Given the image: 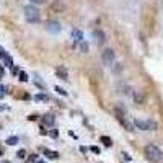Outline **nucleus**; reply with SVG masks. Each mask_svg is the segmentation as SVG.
Here are the masks:
<instances>
[{
  "label": "nucleus",
  "instance_id": "20",
  "mask_svg": "<svg viewBox=\"0 0 163 163\" xmlns=\"http://www.w3.org/2000/svg\"><path fill=\"white\" fill-rule=\"evenodd\" d=\"M80 47H82V51H83V52H87V51H88V44H87V42H83V41H82Z\"/></svg>",
  "mask_w": 163,
  "mask_h": 163
},
{
  "label": "nucleus",
  "instance_id": "28",
  "mask_svg": "<svg viewBox=\"0 0 163 163\" xmlns=\"http://www.w3.org/2000/svg\"><path fill=\"white\" fill-rule=\"evenodd\" d=\"M34 163H46V161H42V160H38V161H34Z\"/></svg>",
  "mask_w": 163,
  "mask_h": 163
},
{
  "label": "nucleus",
  "instance_id": "9",
  "mask_svg": "<svg viewBox=\"0 0 163 163\" xmlns=\"http://www.w3.org/2000/svg\"><path fill=\"white\" fill-rule=\"evenodd\" d=\"M42 152H44V155H46V157L52 158V160H57V158L60 157L57 152H54V150H49V148H42Z\"/></svg>",
  "mask_w": 163,
  "mask_h": 163
},
{
  "label": "nucleus",
  "instance_id": "21",
  "mask_svg": "<svg viewBox=\"0 0 163 163\" xmlns=\"http://www.w3.org/2000/svg\"><path fill=\"white\" fill-rule=\"evenodd\" d=\"M5 92H7V88L0 83V96H5Z\"/></svg>",
  "mask_w": 163,
  "mask_h": 163
},
{
  "label": "nucleus",
  "instance_id": "19",
  "mask_svg": "<svg viewBox=\"0 0 163 163\" xmlns=\"http://www.w3.org/2000/svg\"><path fill=\"white\" fill-rule=\"evenodd\" d=\"M25 155H26V150H18V153H16V157H20V158H25Z\"/></svg>",
  "mask_w": 163,
  "mask_h": 163
},
{
  "label": "nucleus",
  "instance_id": "27",
  "mask_svg": "<svg viewBox=\"0 0 163 163\" xmlns=\"http://www.w3.org/2000/svg\"><path fill=\"white\" fill-rule=\"evenodd\" d=\"M2 77H3V67L0 65V78H2Z\"/></svg>",
  "mask_w": 163,
  "mask_h": 163
},
{
  "label": "nucleus",
  "instance_id": "11",
  "mask_svg": "<svg viewBox=\"0 0 163 163\" xmlns=\"http://www.w3.org/2000/svg\"><path fill=\"white\" fill-rule=\"evenodd\" d=\"M56 72H57V75H59L62 80H69V78H67V70H65V67H59Z\"/></svg>",
  "mask_w": 163,
  "mask_h": 163
},
{
  "label": "nucleus",
  "instance_id": "13",
  "mask_svg": "<svg viewBox=\"0 0 163 163\" xmlns=\"http://www.w3.org/2000/svg\"><path fill=\"white\" fill-rule=\"evenodd\" d=\"M18 142H20V139H18L16 136H13V137H8V139H7V143H8V145H16Z\"/></svg>",
  "mask_w": 163,
  "mask_h": 163
},
{
  "label": "nucleus",
  "instance_id": "22",
  "mask_svg": "<svg viewBox=\"0 0 163 163\" xmlns=\"http://www.w3.org/2000/svg\"><path fill=\"white\" fill-rule=\"evenodd\" d=\"M134 100H136V101H139V103H140V101H143V96H142V95H134Z\"/></svg>",
  "mask_w": 163,
  "mask_h": 163
},
{
  "label": "nucleus",
  "instance_id": "16",
  "mask_svg": "<svg viewBox=\"0 0 163 163\" xmlns=\"http://www.w3.org/2000/svg\"><path fill=\"white\" fill-rule=\"evenodd\" d=\"M3 60H5V64H7V67H13V60H12V57L10 56H5V57H3Z\"/></svg>",
  "mask_w": 163,
  "mask_h": 163
},
{
  "label": "nucleus",
  "instance_id": "25",
  "mask_svg": "<svg viewBox=\"0 0 163 163\" xmlns=\"http://www.w3.org/2000/svg\"><path fill=\"white\" fill-rule=\"evenodd\" d=\"M51 136H52V137H59V132H57V131H52Z\"/></svg>",
  "mask_w": 163,
  "mask_h": 163
},
{
  "label": "nucleus",
  "instance_id": "18",
  "mask_svg": "<svg viewBox=\"0 0 163 163\" xmlns=\"http://www.w3.org/2000/svg\"><path fill=\"white\" fill-rule=\"evenodd\" d=\"M56 92L59 93V95H62V96H67V95H69V93H67L64 88H60V87H56Z\"/></svg>",
  "mask_w": 163,
  "mask_h": 163
},
{
  "label": "nucleus",
  "instance_id": "5",
  "mask_svg": "<svg viewBox=\"0 0 163 163\" xmlns=\"http://www.w3.org/2000/svg\"><path fill=\"white\" fill-rule=\"evenodd\" d=\"M93 39H95V42H96L98 46H101V44H104L106 38H104V33L101 30H95L93 31Z\"/></svg>",
  "mask_w": 163,
  "mask_h": 163
},
{
  "label": "nucleus",
  "instance_id": "10",
  "mask_svg": "<svg viewBox=\"0 0 163 163\" xmlns=\"http://www.w3.org/2000/svg\"><path fill=\"white\" fill-rule=\"evenodd\" d=\"M42 121H44V124H46V126H54V122H56V118L52 116V114H47V116H44V119H42Z\"/></svg>",
  "mask_w": 163,
  "mask_h": 163
},
{
  "label": "nucleus",
  "instance_id": "6",
  "mask_svg": "<svg viewBox=\"0 0 163 163\" xmlns=\"http://www.w3.org/2000/svg\"><path fill=\"white\" fill-rule=\"evenodd\" d=\"M126 113H127V109H126V106H122L121 103H118L116 106H114V114H116L121 121H122V119H126V118H124V116H126Z\"/></svg>",
  "mask_w": 163,
  "mask_h": 163
},
{
  "label": "nucleus",
  "instance_id": "7",
  "mask_svg": "<svg viewBox=\"0 0 163 163\" xmlns=\"http://www.w3.org/2000/svg\"><path fill=\"white\" fill-rule=\"evenodd\" d=\"M47 31H51V33H59L60 31V23L59 21H56V20H51V21H47Z\"/></svg>",
  "mask_w": 163,
  "mask_h": 163
},
{
  "label": "nucleus",
  "instance_id": "23",
  "mask_svg": "<svg viewBox=\"0 0 163 163\" xmlns=\"http://www.w3.org/2000/svg\"><path fill=\"white\" fill-rule=\"evenodd\" d=\"M46 0H31V3L33 5H41V3H44Z\"/></svg>",
  "mask_w": 163,
  "mask_h": 163
},
{
  "label": "nucleus",
  "instance_id": "26",
  "mask_svg": "<svg viewBox=\"0 0 163 163\" xmlns=\"http://www.w3.org/2000/svg\"><path fill=\"white\" fill-rule=\"evenodd\" d=\"M47 131H44V127H41V136H46Z\"/></svg>",
  "mask_w": 163,
  "mask_h": 163
},
{
  "label": "nucleus",
  "instance_id": "2",
  "mask_svg": "<svg viewBox=\"0 0 163 163\" xmlns=\"http://www.w3.org/2000/svg\"><path fill=\"white\" fill-rule=\"evenodd\" d=\"M23 12H25L26 21H30V23H38V21H39V10H38L33 3H31V5H26Z\"/></svg>",
  "mask_w": 163,
  "mask_h": 163
},
{
  "label": "nucleus",
  "instance_id": "12",
  "mask_svg": "<svg viewBox=\"0 0 163 163\" xmlns=\"http://www.w3.org/2000/svg\"><path fill=\"white\" fill-rule=\"evenodd\" d=\"M18 78H20V82H28V80H30V78H28V74H26L25 70L18 72Z\"/></svg>",
  "mask_w": 163,
  "mask_h": 163
},
{
  "label": "nucleus",
  "instance_id": "4",
  "mask_svg": "<svg viewBox=\"0 0 163 163\" xmlns=\"http://www.w3.org/2000/svg\"><path fill=\"white\" fill-rule=\"evenodd\" d=\"M114 51L113 49H104L101 52V60H103V64L106 65V67H111L114 64Z\"/></svg>",
  "mask_w": 163,
  "mask_h": 163
},
{
  "label": "nucleus",
  "instance_id": "15",
  "mask_svg": "<svg viewBox=\"0 0 163 163\" xmlns=\"http://www.w3.org/2000/svg\"><path fill=\"white\" fill-rule=\"evenodd\" d=\"M51 10H64V5H62L59 0H57V2H54V3L51 5Z\"/></svg>",
  "mask_w": 163,
  "mask_h": 163
},
{
  "label": "nucleus",
  "instance_id": "24",
  "mask_svg": "<svg viewBox=\"0 0 163 163\" xmlns=\"http://www.w3.org/2000/svg\"><path fill=\"white\" fill-rule=\"evenodd\" d=\"M92 152H93V153H100L101 150H100V147H95V145H93V147H92Z\"/></svg>",
  "mask_w": 163,
  "mask_h": 163
},
{
  "label": "nucleus",
  "instance_id": "3",
  "mask_svg": "<svg viewBox=\"0 0 163 163\" xmlns=\"http://www.w3.org/2000/svg\"><path fill=\"white\" fill-rule=\"evenodd\" d=\"M136 126L140 129V131H155V129H157V122L155 121H150V119H147V121L136 119Z\"/></svg>",
  "mask_w": 163,
  "mask_h": 163
},
{
  "label": "nucleus",
  "instance_id": "14",
  "mask_svg": "<svg viewBox=\"0 0 163 163\" xmlns=\"http://www.w3.org/2000/svg\"><path fill=\"white\" fill-rule=\"evenodd\" d=\"M100 140H101L106 147H111V145H113V140H111L109 137H106V136H101V139H100Z\"/></svg>",
  "mask_w": 163,
  "mask_h": 163
},
{
  "label": "nucleus",
  "instance_id": "1",
  "mask_svg": "<svg viewBox=\"0 0 163 163\" xmlns=\"http://www.w3.org/2000/svg\"><path fill=\"white\" fill-rule=\"evenodd\" d=\"M143 152H145L147 160H150V161H158V160H160V158L163 157L161 150H160V148H158L157 145H153V143H148V145L143 148Z\"/></svg>",
  "mask_w": 163,
  "mask_h": 163
},
{
  "label": "nucleus",
  "instance_id": "17",
  "mask_svg": "<svg viewBox=\"0 0 163 163\" xmlns=\"http://www.w3.org/2000/svg\"><path fill=\"white\" fill-rule=\"evenodd\" d=\"M34 100H36V101H47V96H46V95H42V93H39V95H36V96H34Z\"/></svg>",
  "mask_w": 163,
  "mask_h": 163
},
{
  "label": "nucleus",
  "instance_id": "29",
  "mask_svg": "<svg viewBox=\"0 0 163 163\" xmlns=\"http://www.w3.org/2000/svg\"><path fill=\"white\" fill-rule=\"evenodd\" d=\"M3 109H5V106H0V111H3Z\"/></svg>",
  "mask_w": 163,
  "mask_h": 163
},
{
  "label": "nucleus",
  "instance_id": "8",
  "mask_svg": "<svg viewBox=\"0 0 163 163\" xmlns=\"http://www.w3.org/2000/svg\"><path fill=\"white\" fill-rule=\"evenodd\" d=\"M72 39H74L75 42H82L83 41V33H82L80 30H72Z\"/></svg>",
  "mask_w": 163,
  "mask_h": 163
}]
</instances>
